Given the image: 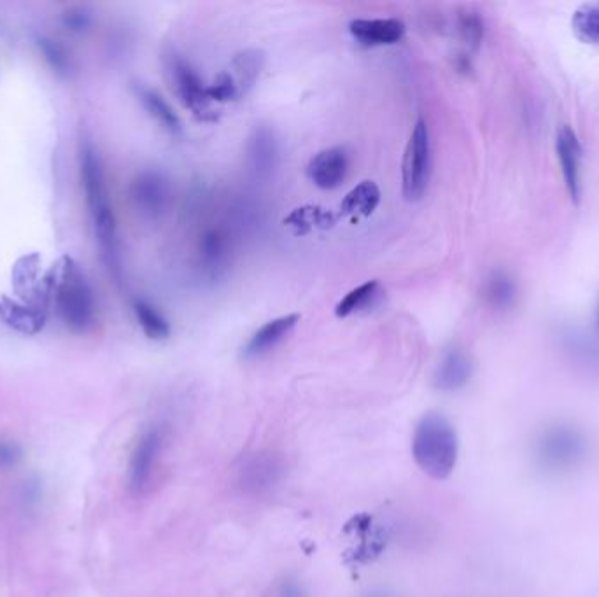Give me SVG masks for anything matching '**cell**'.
<instances>
[{
	"label": "cell",
	"instance_id": "1",
	"mask_svg": "<svg viewBox=\"0 0 599 597\" xmlns=\"http://www.w3.org/2000/svg\"><path fill=\"white\" fill-rule=\"evenodd\" d=\"M79 174L85 191V202L92 221L93 235L99 247L100 260L114 282L123 281V253L120 228L113 200L107 186L106 170L99 151L86 141L79 149Z\"/></svg>",
	"mask_w": 599,
	"mask_h": 597
},
{
	"label": "cell",
	"instance_id": "2",
	"mask_svg": "<svg viewBox=\"0 0 599 597\" xmlns=\"http://www.w3.org/2000/svg\"><path fill=\"white\" fill-rule=\"evenodd\" d=\"M412 454L426 475L435 480L449 477L459 454L458 435L449 419L442 414L424 415L414 431Z\"/></svg>",
	"mask_w": 599,
	"mask_h": 597
},
{
	"label": "cell",
	"instance_id": "3",
	"mask_svg": "<svg viewBox=\"0 0 599 597\" xmlns=\"http://www.w3.org/2000/svg\"><path fill=\"white\" fill-rule=\"evenodd\" d=\"M57 310L65 328L76 335L90 333L99 319V305L92 284L71 258L65 260L58 279Z\"/></svg>",
	"mask_w": 599,
	"mask_h": 597
},
{
	"label": "cell",
	"instance_id": "4",
	"mask_svg": "<svg viewBox=\"0 0 599 597\" xmlns=\"http://www.w3.org/2000/svg\"><path fill=\"white\" fill-rule=\"evenodd\" d=\"M536 463L545 473L563 475L577 470L589 456V440L573 424H554L538 436Z\"/></svg>",
	"mask_w": 599,
	"mask_h": 597
},
{
	"label": "cell",
	"instance_id": "5",
	"mask_svg": "<svg viewBox=\"0 0 599 597\" xmlns=\"http://www.w3.org/2000/svg\"><path fill=\"white\" fill-rule=\"evenodd\" d=\"M163 65H165V72H167L172 90L176 92L177 99L181 100V104L198 121L211 123V121L218 120L216 109L212 106L214 102L209 99V93H207V85L200 78V74L195 71V67L190 64V60H186L179 51L172 48L163 55Z\"/></svg>",
	"mask_w": 599,
	"mask_h": 597
},
{
	"label": "cell",
	"instance_id": "6",
	"mask_svg": "<svg viewBox=\"0 0 599 597\" xmlns=\"http://www.w3.org/2000/svg\"><path fill=\"white\" fill-rule=\"evenodd\" d=\"M431 174L430 130L419 120L410 134L402 165L403 197L409 202L421 200L428 188Z\"/></svg>",
	"mask_w": 599,
	"mask_h": 597
},
{
	"label": "cell",
	"instance_id": "7",
	"mask_svg": "<svg viewBox=\"0 0 599 597\" xmlns=\"http://www.w3.org/2000/svg\"><path fill=\"white\" fill-rule=\"evenodd\" d=\"M130 200L142 218H162L172 202L169 177L155 169L139 172L130 183Z\"/></svg>",
	"mask_w": 599,
	"mask_h": 597
},
{
	"label": "cell",
	"instance_id": "8",
	"mask_svg": "<svg viewBox=\"0 0 599 597\" xmlns=\"http://www.w3.org/2000/svg\"><path fill=\"white\" fill-rule=\"evenodd\" d=\"M233 242L225 226L207 228L198 240V270L207 281H218L232 263Z\"/></svg>",
	"mask_w": 599,
	"mask_h": 597
},
{
	"label": "cell",
	"instance_id": "9",
	"mask_svg": "<svg viewBox=\"0 0 599 597\" xmlns=\"http://www.w3.org/2000/svg\"><path fill=\"white\" fill-rule=\"evenodd\" d=\"M163 433L158 428H151L135 443L134 452L128 464V485L132 491L144 492L155 477L158 459L162 456Z\"/></svg>",
	"mask_w": 599,
	"mask_h": 597
},
{
	"label": "cell",
	"instance_id": "10",
	"mask_svg": "<svg viewBox=\"0 0 599 597\" xmlns=\"http://www.w3.org/2000/svg\"><path fill=\"white\" fill-rule=\"evenodd\" d=\"M351 158L346 148H330L319 151L307 165V176L319 190H337L346 181Z\"/></svg>",
	"mask_w": 599,
	"mask_h": 597
},
{
	"label": "cell",
	"instance_id": "11",
	"mask_svg": "<svg viewBox=\"0 0 599 597\" xmlns=\"http://www.w3.org/2000/svg\"><path fill=\"white\" fill-rule=\"evenodd\" d=\"M247 167L253 172L254 176L260 179L274 174V170L279 165V139L275 135L274 128L267 125H258L254 128L249 139H247Z\"/></svg>",
	"mask_w": 599,
	"mask_h": 597
},
{
	"label": "cell",
	"instance_id": "12",
	"mask_svg": "<svg viewBox=\"0 0 599 597\" xmlns=\"http://www.w3.org/2000/svg\"><path fill=\"white\" fill-rule=\"evenodd\" d=\"M405 23L396 18H358L349 23V32L356 43L367 48L393 46L405 36Z\"/></svg>",
	"mask_w": 599,
	"mask_h": 597
},
{
	"label": "cell",
	"instance_id": "13",
	"mask_svg": "<svg viewBox=\"0 0 599 597\" xmlns=\"http://www.w3.org/2000/svg\"><path fill=\"white\" fill-rule=\"evenodd\" d=\"M556 153L566 190L573 200H578L582 191V146L571 128L563 127L557 132Z\"/></svg>",
	"mask_w": 599,
	"mask_h": 597
},
{
	"label": "cell",
	"instance_id": "14",
	"mask_svg": "<svg viewBox=\"0 0 599 597\" xmlns=\"http://www.w3.org/2000/svg\"><path fill=\"white\" fill-rule=\"evenodd\" d=\"M298 323H300L298 314L275 317L272 321H268L249 337L242 349V356L246 359H256L274 351L275 347L281 344L291 331L295 330Z\"/></svg>",
	"mask_w": 599,
	"mask_h": 597
},
{
	"label": "cell",
	"instance_id": "15",
	"mask_svg": "<svg viewBox=\"0 0 599 597\" xmlns=\"http://www.w3.org/2000/svg\"><path fill=\"white\" fill-rule=\"evenodd\" d=\"M134 95L141 102L144 111L160 125V127L169 132L170 135L183 134V123L177 116L176 111L172 109L169 102L163 99L162 93L156 92L155 88L144 85V83H134L132 86Z\"/></svg>",
	"mask_w": 599,
	"mask_h": 597
},
{
	"label": "cell",
	"instance_id": "16",
	"mask_svg": "<svg viewBox=\"0 0 599 597\" xmlns=\"http://www.w3.org/2000/svg\"><path fill=\"white\" fill-rule=\"evenodd\" d=\"M472 361L461 349H449L438 365L435 373V386L440 391H458L468 384L472 377Z\"/></svg>",
	"mask_w": 599,
	"mask_h": 597
},
{
	"label": "cell",
	"instance_id": "17",
	"mask_svg": "<svg viewBox=\"0 0 599 597\" xmlns=\"http://www.w3.org/2000/svg\"><path fill=\"white\" fill-rule=\"evenodd\" d=\"M265 67V55L260 50H244L233 57L230 64V76H232L240 99L246 97L253 90L256 81L260 78L261 71Z\"/></svg>",
	"mask_w": 599,
	"mask_h": 597
},
{
	"label": "cell",
	"instance_id": "18",
	"mask_svg": "<svg viewBox=\"0 0 599 597\" xmlns=\"http://www.w3.org/2000/svg\"><path fill=\"white\" fill-rule=\"evenodd\" d=\"M381 204V190L374 181H363L347 193L340 211L351 219H367Z\"/></svg>",
	"mask_w": 599,
	"mask_h": 597
},
{
	"label": "cell",
	"instance_id": "19",
	"mask_svg": "<svg viewBox=\"0 0 599 597\" xmlns=\"http://www.w3.org/2000/svg\"><path fill=\"white\" fill-rule=\"evenodd\" d=\"M135 321L141 326L142 333L155 342H162L170 337V323L156 305L146 298H135L132 303Z\"/></svg>",
	"mask_w": 599,
	"mask_h": 597
},
{
	"label": "cell",
	"instance_id": "20",
	"mask_svg": "<svg viewBox=\"0 0 599 597\" xmlns=\"http://www.w3.org/2000/svg\"><path fill=\"white\" fill-rule=\"evenodd\" d=\"M381 286L377 281H368L361 284L358 288L351 289L335 307V316L344 319V317L358 314L361 310L368 309L374 305L375 300L379 298Z\"/></svg>",
	"mask_w": 599,
	"mask_h": 597
},
{
	"label": "cell",
	"instance_id": "21",
	"mask_svg": "<svg viewBox=\"0 0 599 597\" xmlns=\"http://www.w3.org/2000/svg\"><path fill=\"white\" fill-rule=\"evenodd\" d=\"M37 48L41 51L44 62L50 65L51 71L57 72L58 76H67L72 71L71 53L57 39L37 37Z\"/></svg>",
	"mask_w": 599,
	"mask_h": 597
},
{
	"label": "cell",
	"instance_id": "22",
	"mask_svg": "<svg viewBox=\"0 0 599 597\" xmlns=\"http://www.w3.org/2000/svg\"><path fill=\"white\" fill-rule=\"evenodd\" d=\"M486 298L496 309H507L515 300V284L505 272H494L486 282Z\"/></svg>",
	"mask_w": 599,
	"mask_h": 597
},
{
	"label": "cell",
	"instance_id": "23",
	"mask_svg": "<svg viewBox=\"0 0 599 597\" xmlns=\"http://www.w3.org/2000/svg\"><path fill=\"white\" fill-rule=\"evenodd\" d=\"M573 30L585 43L599 44V2L578 9L573 15Z\"/></svg>",
	"mask_w": 599,
	"mask_h": 597
},
{
	"label": "cell",
	"instance_id": "24",
	"mask_svg": "<svg viewBox=\"0 0 599 597\" xmlns=\"http://www.w3.org/2000/svg\"><path fill=\"white\" fill-rule=\"evenodd\" d=\"M326 223L330 225L332 218H330V214L319 211V209H298L284 221V225L295 228V233L311 232L314 226L326 225Z\"/></svg>",
	"mask_w": 599,
	"mask_h": 597
},
{
	"label": "cell",
	"instance_id": "25",
	"mask_svg": "<svg viewBox=\"0 0 599 597\" xmlns=\"http://www.w3.org/2000/svg\"><path fill=\"white\" fill-rule=\"evenodd\" d=\"M459 34L470 50H477L484 37V22L477 13L465 11L459 15Z\"/></svg>",
	"mask_w": 599,
	"mask_h": 597
},
{
	"label": "cell",
	"instance_id": "26",
	"mask_svg": "<svg viewBox=\"0 0 599 597\" xmlns=\"http://www.w3.org/2000/svg\"><path fill=\"white\" fill-rule=\"evenodd\" d=\"M207 93H209V99L218 104L240 99L239 90H237V85L230 76V72H221L218 78L214 79V83L207 86Z\"/></svg>",
	"mask_w": 599,
	"mask_h": 597
},
{
	"label": "cell",
	"instance_id": "27",
	"mask_svg": "<svg viewBox=\"0 0 599 597\" xmlns=\"http://www.w3.org/2000/svg\"><path fill=\"white\" fill-rule=\"evenodd\" d=\"M62 25L72 34H85L92 29L93 13L83 6L65 9L62 15Z\"/></svg>",
	"mask_w": 599,
	"mask_h": 597
},
{
	"label": "cell",
	"instance_id": "28",
	"mask_svg": "<svg viewBox=\"0 0 599 597\" xmlns=\"http://www.w3.org/2000/svg\"><path fill=\"white\" fill-rule=\"evenodd\" d=\"M18 457H20V449L16 447L15 443L0 442V464L2 466L15 464Z\"/></svg>",
	"mask_w": 599,
	"mask_h": 597
},
{
	"label": "cell",
	"instance_id": "29",
	"mask_svg": "<svg viewBox=\"0 0 599 597\" xmlns=\"http://www.w3.org/2000/svg\"><path fill=\"white\" fill-rule=\"evenodd\" d=\"M279 596L281 597H304L302 589L296 585V583H284L281 590H279Z\"/></svg>",
	"mask_w": 599,
	"mask_h": 597
},
{
	"label": "cell",
	"instance_id": "30",
	"mask_svg": "<svg viewBox=\"0 0 599 597\" xmlns=\"http://www.w3.org/2000/svg\"><path fill=\"white\" fill-rule=\"evenodd\" d=\"M363 597H393L386 594V592H372V594H367V596Z\"/></svg>",
	"mask_w": 599,
	"mask_h": 597
},
{
	"label": "cell",
	"instance_id": "31",
	"mask_svg": "<svg viewBox=\"0 0 599 597\" xmlns=\"http://www.w3.org/2000/svg\"><path fill=\"white\" fill-rule=\"evenodd\" d=\"M598 326H599V310H598Z\"/></svg>",
	"mask_w": 599,
	"mask_h": 597
}]
</instances>
